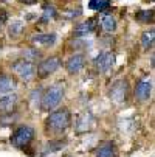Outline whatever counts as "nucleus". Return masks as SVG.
Segmentation results:
<instances>
[{
	"label": "nucleus",
	"mask_w": 155,
	"mask_h": 157,
	"mask_svg": "<svg viewBox=\"0 0 155 157\" xmlns=\"http://www.w3.org/2000/svg\"><path fill=\"white\" fill-rule=\"evenodd\" d=\"M68 126H70V112L67 109L53 110L47 120V128L51 132H64Z\"/></svg>",
	"instance_id": "1"
},
{
	"label": "nucleus",
	"mask_w": 155,
	"mask_h": 157,
	"mask_svg": "<svg viewBox=\"0 0 155 157\" xmlns=\"http://www.w3.org/2000/svg\"><path fill=\"white\" fill-rule=\"evenodd\" d=\"M64 98V86L62 84H53L50 86L42 95V106L47 110H53L59 106V103Z\"/></svg>",
	"instance_id": "2"
},
{
	"label": "nucleus",
	"mask_w": 155,
	"mask_h": 157,
	"mask_svg": "<svg viewBox=\"0 0 155 157\" xmlns=\"http://www.w3.org/2000/svg\"><path fill=\"white\" fill-rule=\"evenodd\" d=\"M33 137H34V129L31 126H20L11 137V143L16 148H24L33 140Z\"/></svg>",
	"instance_id": "3"
},
{
	"label": "nucleus",
	"mask_w": 155,
	"mask_h": 157,
	"mask_svg": "<svg viewBox=\"0 0 155 157\" xmlns=\"http://www.w3.org/2000/svg\"><path fill=\"white\" fill-rule=\"evenodd\" d=\"M13 70L20 76V79H24V81H31L34 78V73H36V69H34L33 62H30L28 59L16 61L13 64Z\"/></svg>",
	"instance_id": "4"
},
{
	"label": "nucleus",
	"mask_w": 155,
	"mask_h": 157,
	"mask_svg": "<svg viewBox=\"0 0 155 157\" xmlns=\"http://www.w3.org/2000/svg\"><path fill=\"white\" fill-rule=\"evenodd\" d=\"M61 65H62V62H61V59H59L57 56H50V58H47L45 61H42V62L39 64L37 72H39V75H42V76H47V75H51V73H54L56 70H59Z\"/></svg>",
	"instance_id": "5"
},
{
	"label": "nucleus",
	"mask_w": 155,
	"mask_h": 157,
	"mask_svg": "<svg viewBox=\"0 0 155 157\" xmlns=\"http://www.w3.org/2000/svg\"><path fill=\"white\" fill-rule=\"evenodd\" d=\"M115 62V55L110 52H102L99 56H96L95 59V67L99 73H105L112 69V65Z\"/></svg>",
	"instance_id": "6"
},
{
	"label": "nucleus",
	"mask_w": 155,
	"mask_h": 157,
	"mask_svg": "<svg viewBox=\"0 0 155 157\" xmlns=\"http://www.w3.org/2000/svg\"><path fill=\"white\" fill-rule=\"evenodd\" d=\"M127 90H129L127 82L124 79H120L112 86V89H110V98L115 103H123L127 98Z\"/></svg>",
	"instance_id": "7"
},
{
	"label": "nucleus",
	"mask_w": 155,
	"mask_h": 157,
	"mask_svg": "<svg viewBox=\"0 0 155 157\" xmlns=\"http://www.w3.org/2000/svg\"><path fill=\"white\" fill-rule=\"evenodd\" d=\"M150 95H152V81L147 79V78H144L135 87V98L138 101L146 103V101H149Z\"/></svg>",
	"instance_id": "8"
},
{
	"label": "nucleus",
	"mask_w": 155,
	"mask_h": 157,
	"mask_svg": "<svg viewBox=\"0 0 155 157\" xmlns=\"http://www.w3.org/2000/svg\"><path fill=\"white\" fill-rule=\"evenodd\" d=\"M84 65H85V58H84V55L76 53V55L70 56L68 61L65 62V69H67V72H68L70 75H76V73H79V72L84 69Z\"/></svg>",
	"instance_id": "9"
},
{
	"label": "nucleus",
	"mask_w": 155,
	"mask_h": 157,
	"mask_svg": "<svg viewBox=\"0 0 155 157\" xmlns=\"http://www.w3.org/2000/svg\"><path fill=\"white\" fill-rule=\"evenodd\" d=\"M17 82L14 78L8 76V75H0V97L9 95L16 90Z\"/></svg>",
	"instance_id": "10"
},
{
	"label": "nucleus",
	"mask_w": 155,
	"mask_h": 157,
	"mask_svg": "<svg viewBox=\"0 0 155 157\" xmlns=\"http://www.w3.org/2000/svg\"><path fill=\"white\" fill-rule=\"evenodd\" d=\"M17 95L16 94H9L0 98V114H8V112L14 110L16 104H17Z\"/></svg>",
	"instance_id": "11"
},
{
	"label": "nucleus",
	"mask_w": 155,
	"mask_h": 157,
	"mask_svg": "<svg viewBox=\"0 0 155 157\" xmlns=\"http://www.w3.org/2000/svg\"><path fill=\"white\" fill-rule=\"evenodd\" d=\"M31 42L36 45H53L56 42V34L54 33H45V34H36L31 37Z\"/></svg>",
	"instance_id": "12"
},
{
	"label": "nucleus",
	"mask_w": 155,
	"mask_h": 157,
	"mask_svg": "<svg viewBox=\"0 0 155 157\" xmlns=\"http://www.w3.org/2000/svg\"><path fill=\"white\" fill-rule=\"evenodd\" d=\"M96 157H116V149L112 142H107L101 145L96 151Z\"/></svg>",
	"instance_id": "13"
},
{
	"label": "nucleus",
	"mask_w": 155,
	"mask_h": 157,
	"mask_svg": "<svg viewBox=\"0 0 155 157\" xmlns=\"http://www.w3.org/2000/svg\"><path fill=\"white\" fill-rule=\"evenodd\" d=\"M101 27L107 33H113L116 30V20H115V17L112 14H104L101 17Z\"/></svg>",
	"instance_id": "14"
},
{
	"label": "nucleus",
	"mask_w": 155,
	"mask_h": 157,
	"mask_svg": "<svg viewBox=\"0 0 155 157\" xmlns=\"http://www.w3.org/2000/svg\"><path fill=\"white\" fill-rule=\"evenodd\" d=\"M153 39H155L153 28H150V30H147V31L143 33V36H141V45H143L144 50H149V48L153 47Z\"/></svg>",
	"instance_id": "15"
},
{
	"label": "nucleus",
	"mask_w": 155,
	"mask_h": 157,
	"mask_svg": "<svg viewBox=\"0 0 155 157\" xmlns=\"http://www.w3.org/2000/svg\"><path fill=\"white\" fill-rule=\"evenodd\" d=\"M93 30V20H87V22H82V24H79L76 27V36H85L88 34Z\"/></svg>",
	"instance_id": "16"
},
{
	"label": "nucleus",
	"mask_w": 155,
	"mask_h": 157,
	"mask_svg": "<svg viewBox=\"0 0 155 157\" xmlns=\"http://www.w3.org/2000/svg\"><path fill=\"white\" fill-rule=\"evenodd\" d=\"M22 31H24V24H22V22H13V24L9 25V28H8V34L13 39L19 37L22 34Z\"/></svg>",
	"instance_id": "17"
},
{
	"label": "nucleus",
	"mask_w": 155,
	"mask_h": 157,
	"mask_svg": "<svg viewBox=\"0 0 155 157\" xmlns=\"http://www.w3.org/2000/svg\"><path fill=\"white\" fill-rule=\"evenodd\" d=\"M40 92H42V89H36V90H33V94H31V103H33L34 107H39L42 104V95H40Z\"/></svg>",
	"instance_id": "18"
},
{
	"label": "nucleus",
	"mask_w": 155,
	"mask_h": 157,
	"mask_svg": "<svg viewBox=\"0 0 155 157\" xmlns=\"http://www.w3.org/2000/svg\"><path fill=\"white\" fill-rule=\"evenodd\" d=\"M54 14H56L54 8L51 5H45V11H43V14H42V22H48L50 19L54 17Z\"/></svg>",
	"instance_id": "19"
},
{
	"label": "nucleus",
	"mask_w": 155,
	"mask_h": 157,
	"mask_svg": "<svg viewBox=\"0 0 155 157\" xmlns=\"http://www.w3.org/2000/svg\"><path fill=\"white\" fill-rule=\"evenodd\" d=\"M109 6V0H92L90 2V8L92 10H104Z\"/></svg>",
	"instance_id": "20"
},
{
	"label": "nucleus",
	"mask_w": 155,
	"mask_h": 157,
	"mask_svg": "<svg viewBox=\"0 0 155 157\" xmlns=\"http://www.w3.org/2000/svg\"><path fill=\"white\" fill-rule=\"evenodd\" d=\"M137 19H138L140 22H150V20H152V11H149V10L140 11V13L137 14Z\"/></svg>",
	"instance_id": "21"
},
{
	"label": "nucleus",
	"mask_w": 155,
	"mask_h": 157,
	"mask_svg": "<svg viewBox=\"0 0 155 157\" xmlns=\"http://www.w3.org/2000/svg\"><path fill=\"white\" fill-rule=\"evenodd\" d=\"M0 27H2V22H0Z\"/></svg>",
	"instance_id": "22"
}]
</instances>
